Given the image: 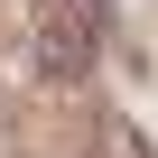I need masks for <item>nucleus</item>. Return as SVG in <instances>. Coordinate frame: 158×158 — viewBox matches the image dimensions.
Here are the masks:
<instances>
[{
    "label": "nucleus",
    "instance_id": "obj_1",
    "mask_svg": "<svg viewBox=\"0 0 158 158\" xmlns=\"http://www.w3.org/2000/svg\"><path fill=\"white\" fill-rule=\"evenodd\" d=\"M102 47V0H37V74L74 84Z\"/></svg>",
    "mask_w": 158,
    "mask_h": 158
}]
</instances>
